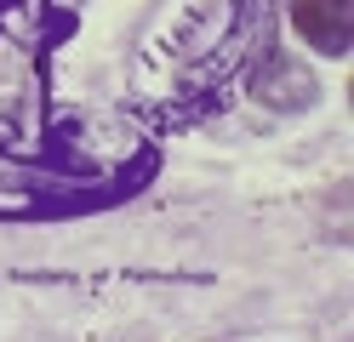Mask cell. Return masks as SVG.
Here are the masks:
<instances>
[{
    "mask_svg": "<svg viewBox=\"0 0 354 342\" xmlns=\"http://www.w3.org/2000/svg\"><path fill=\"white\" fill-rule=\"evenodd\" d=\"M292 23L315 52H326V57L348 52V0H297Z\"/></svg>",
    "mask_w": 354,
    "mask_h": 342,
    "instance_id": "1",
    "label": "cell"
}]
</instances>
